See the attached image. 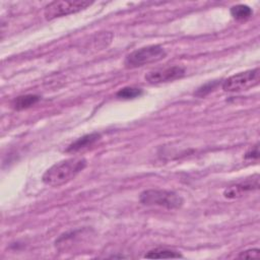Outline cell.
I'll return each instance as SVG.
<instances>
[{
  "instance_id": "6da1fadb",
  "label": "cell",
  "mask_w": 260,
  "mask_h": 260,
  "mask_svg": "<svg viewBox=\"0 0 260 260\" xmlns=\"http://www.w3.org/2000/svg\"><path fill=\"white\" fill-rule=\"evenodd\" d=\"M86 159L80 156L56 162L43 175V182L51 187H59L74 179L85 167Z\"/></svg>"
},
{
  "instance_id": "7a4b0ae2",
  "label": "cell",
  "mask_w": 260,
  "mask_h": 260,
  "mask_svg": "<svg viewBox=\"0 0 260 260\" xmlns=\"http://www.w3.org/2000/svg\"><path fill=\"white\" fill-rule=\"evenodd\" d=\"M139 200L144 205L160 206L167 209H178L184 203L183 198L178 193L161 189L144 190L140 194Z\"/></svg>"
},
{
  "instance_id": "3957f363",
  "label": "cell",
  "mask_w": 260,
  "mask_h": 260,
  "mask_svg": "<svg viewBox=\"0 0 260 260\" xmlns=\"http://www.w3.org/2000/svg\"><path fill=\"white\" fill-rule=\"evenodd\" d=\"M167 56V52L159 45H150L137 49L129 53L125 60L124 65L126 68H137L146 64L157 62Z\"/></svg>"
},
{
  "instance_id": "277c9868",
  "label": "cell",
  "mask_w": 260,
  "mask_h": 260,
  "mask_svg": "<svg viewBox=\"0 0 260 260\" xmlns=\"http://www.w3.org/2000/svg\"><path fill=\"white\" fill-rule=\"evenodd\" d=\"M260 80L259 68L236 73L222 82V89L228 92H239L258 85Z\"/></svg>"
},
{
  "instance_id": "5b68a950",
  "label": "cell",
  "mask_w": 260,
  "mask_h": 260,
  "mask_svg": "<svg viewBox=\"0 0 260 260\" xmlns=\"http://www.w3.org/2000/svg\"><path fill=\"white\" fill-rule=\"evenodd\" d=\"M91 4L88 1L74 0V1H53L46 5L44 9V16L47 20L54 19L56 17H61L64 15H68L71 13L78 12L80 10L85 9Z\"/></svg>"
},
{
  "instance_id": "8992f818",
  "label": "cell",
  "mask_w": 260,
  "mask_h": 260,
  "mask_svg": "<svg viewBox=\"0 0 260 260\" xmlns=\"http://www.w3.org/2000/svg\"><path fill=\"white\" fill-rule=\"evenodd\" d=\"M185 69L181 66H169L151 70L144 76V78L148 83L158 84L180 79L185 75Z\"/></svg>"
},
{
  "instance_id": "52a82bcc",
  "label": "cell",
  "mask_w": 260,
  "mask_h": 260,
  "mask_svg": "<svg viewBox=\"0 0 260 260\" xmlns=\"http://www.w3.org/2000/svg\"><path fill=\"white\" fill-rule=\"evenodd\" d=\"M257 188H258V179H256L254 182L246 181L245 183H240V184H236L234 186L228 187L223 191V196L229 199H236L243 196L246 192L251 191L253 189H257Z\"/></svg>"
},
{
  "instance_id": "ba28073f",
  "label": "cell",
  "mask_w": 260,
  "mask_h": 260,
  "mask_svg": "<svg viewBox=\"0 0 260 260\" xmlns=\"http://www.w3.org/2000/svg\"><path fill=\"white\" fill-rule=\"evenodd\" d=\"M101 138V135L99 133H90L83 135L79 138H77L75 141H73L68 148L66 149L67 152H77L79 150H82L84 148H87L91 145H93L96 141H99Z\"/></svg>"
},
{
  "instance_id": "9c48e42d",
  "label": "cell",
  "mask_w": 260,
  "mask_h": 260,
  "mask_svg": "<svg viewBox=\"0 0 260 260\" xmlns=\"http://www.w3.org/2000/svg\"><path fill=\"white\" fill-rule=\"evenodd\" d=\"M41 100L40 95L37 94H24V95H19L16 99L13 100L12 102V108L21 111L24 109H28L31 106L36 105L39 101Z\"/></svg>"
},
{
  "instance_id": "30bf717a",
  "label": "cell",
  "mask_w": 260,
  "mask_h": 260,
  "mask_svg": "<svg viewBox=\"0 0 260 260\" xmlns=\"http://www.w3.org/2000/svg\"><path fill=\"white\" fill-rule=\"evenodd\" d=\"M149 259H171V258H182L183 256L174 250L167 248H156L147 252L144 256Z\"/></svg>"
},
{
  "instance_id": "8fae6325",
  "label": "cell",
  "mask_w": 260,
  "mask_h": 260,
  "mask_svg": "<svg viewBox=\"0 0 260 260\" xmlns=\"http://www.w3.org/2000/svg\"><path fill=\"white\" fill-rule=\"evenodd\" d=\"M252 9L245 4H238L231 8L232 16L237 20H244L252 15Z\"/></svg>"
},
{
  "instance_id": "7c38bea8",
  "label": "cell",
  "mask_w": 260,
  "mask_h": 260,
  "mask_svg": "<svg viewBox=\"0 0 260 260\" xmlns=\"http://www.w3.org/2000/svg\"><path fill=\"white\" fill-rule=\"evenodd\" d=\"M142 89L134 86H126L119 89L116 93V96L122 100H132L140 96L142 94Z\"/></svg>"
},
{
  "instance_id": "4fadbf2b",
  "label": "cell",
  "mask_w": 260,
  "mask_h": 260,
  "mask_svg": "<svg viewBox=\"0 0 260 260\" xmlns=\"http://www.w3.org/2000/svg\"><path fill=\"white\" fill-rule=\"evenodd\" d=\"M217 85H218V81H216V80H214V81H209V82L203 84L202 86H200V87L194 92V95L199 96V98H203V96L207 95L208 93H210Z\"/></svg>"
},
{
  "instance_id": "5bb4252c",
  "label": "cell",
  "mask_w": 260,
  "mask_h": 260,
  "mask_svg": "<svg viewBox=\"0 0 260 260\" xmlns=\"http://www.w3.org/2000/svg\"><path fill=\"white\" fill-rule=\"evenodd\" d=\"M259 256H260L259 249H249L244 252H241V254L238 257L245 258V259H252V258H259Z\"/></svg>"
},
{
  "instance_id": "9a60e30c",
  "label": "cell",
  "mask_w": 260,
  "mask_h": 260,
  "mask_svg": "<svg viewBox=\"0 0 260 260\" xmlns=\"http://www.w3.org/2000/svg\"><path fill=\"white\" fill-rule=\"evenodd\" d=\"M258 156H259L258 145H255V146H254L252 149H250V150L246 153V155H245L246 158H258Z\"/></svg>"
}]
</instances>
